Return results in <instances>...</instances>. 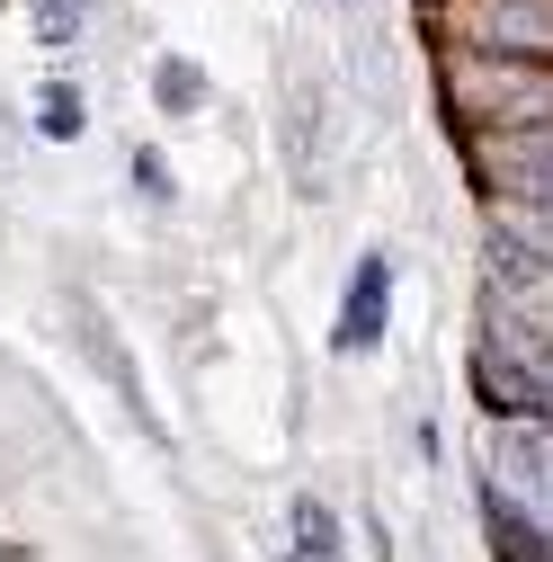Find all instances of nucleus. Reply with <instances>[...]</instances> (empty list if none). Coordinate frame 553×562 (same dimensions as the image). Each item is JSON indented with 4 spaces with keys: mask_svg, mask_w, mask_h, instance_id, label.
<instances>
[{
    "mask_svg": "<svg viewBox=\"0 0 553 562\" xmlns=\"http://www.w3.org/2000/svg\"><path fill=\"white\" fill-rule=\"evenodd\" d=\"M384 313H393V268L384 259H366L358 268V286H349V313H339V348H375V330H384Z\"/></svg>",
    "mask_w": 553,
    "mask_h": 562,
    "instance_id": "nucleus-3",
    "label": "nucleus"
},
{
    "mask_svg": "<svg viewBox=\"0 0 553 562\" xmlns=\"http://www.w3.org/2000/svg\"><path fill=\"white\" fill-rule=\"evenodd\" d=\"M492 179H500L509 196H527L535 215H553V125H535V134H518V144H500V153H492Z\"/></svg>",
    "mask_w": 553,
    "mask_h": 562,
    "instance_id": "nucleus-2",
    "label": "nucleus"
},
{
    "mask_svg": "<svg viewBox=\"0 0 553 562\" xmlns=\"http://www.w3.org/2000/svg\"><path fill=\"white\" fill-rule=\"evenodd\" d=\"M72 27H81V10H72V0H45V10H36V36H54V45L72 36Z\"/></svg>",
    "mask_w": 553,
    "mask_h": 562,
    "instance_id": "nucleus-8",
    "label": "nucleus"
},
{
    "mask_svg": "<svg viewBox=\"0 0 553 562\" xmlns=\"http://www.w3.org/2000/svg\"><path fill=\"white\" fill-rule=\"evenodd\" d=\"M492 544H500V562H553V527H535L500 491H492Z\"/></svg>",
    "mask_w": 553,
    "mask_h": 562,
    "instance_id": "nucleus-4",
    "label": "nucleus"
},
{
    "mask_svg": "<svg viewBox=\"0 0 553 562\" xmlns=\"http://www.w3.org/2000/svg\"><path fill=\"white\" fill-rule=\"evenodd\" d=\"M482 36H492V45H535V54H553V10H535V0H492V10H482Z\"/></svg>",
    "mask_w": 553,
    "mask_h": 562,
    "instance_id": "nucleus-5",
    "label": "nucleus"
},
{
    "mask_svg": "<svg viewBox=\"0 0 553 562\" xmlns=\"http://www.w3.org/2000/svg\"><path fill=\"white\" fill-rule=\"evenodd\" d=\"M492 491L518 501L535 527H553V429H500V447H492Z\"/></svg>",
    "mask_w": 553,
    "mask_h": 562,
    "instance_id": "nucleus-1",
    "label": "nucleus"
},
{
    "mask_svg": "<svg viewBox=\"0 0 553 562\" xmlns=\"http://www.w3.org/2000/svg\"><path fill=\"white\" fill-rule=\"evenodd\" d=\"M535 250H544V259H553V215H535Z\"/></svg>",
    "mask_w": 553,
    "mask_h": 562,
    "instance_id": "nucleus-10",
    "label": "nucleus"
},
{
    "mask_svg": "<svg viewBox=\"0 0 553 562\" xmlns=\"http://www.w3.org/2000/svg\"><path fill=\"white\" fill-rule=\"evenodd\" d=\"M286 562H339V518L321 501H295V527H286Z\"/></svg>",
    "mask_w": 553,
    "mask_h": 562,
    "instance_id": "nucleus-6",
    "label": "nucleus"
},
{
    "mask_svg": "<svg viewBox=\"0 0 553 562\" xmlns=\"http://www.w3.org/2000/svg\"><path fill=\"white\" fill-rule=\"evenodd\" d=\"M153 99H161L170 116H196V108H205V72H196L188 54H161V63H153Z\"/></svg>",
    "mask_w": 553,
    "mask_h": 562,
    "instance_id": "nucleus-7",
    "label": "nucleus"
},
{
    "mask_svg": "<svg viewBox=\"0 0 553 562\" xmlns=\"http://www.w3.org/2000/svg\"><path fill=\"white\" fill-rule=\"evenodd\" d=\"M527 402H544V411H553V358H535V367H527Z\"/></svg>",
    "mask_w": 553,
    "mask_h": 562,
    "instance_id": "nucleus-9",
    "label": "nucleus"
}]
</instances>
